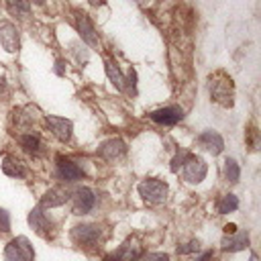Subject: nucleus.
Returning a JSON list of instances; mask_svg holds the SVG:
<instances>
[{
  "instance_id": "nucleus-1",
  "label": "nucleus",
  "mask_w": 261,
  "mask_h": 261,
  "mask_svg": "<svg viewBox=\"0 0 261 261\" xmlns=\"http://www.w3.org/2000/svg\"><path fill=\"white\" fill-rule=\"evenodd\" d=\"M210 96L220 106L230 108L234 102V84L230 75H226L224 71H216L214 75H210Z\"/></svg>"
},
{
  "instance_id": "nucleus-2",
  "label": "nucleus",
  "mask_w": 261,
  "mask_h": 261,
  "mask_svg": "<svg viewBox=\"0 0 261 261\" xmlns=\"http://www.w3.org/2000/svg\"><path fill=\"white\" fill-rule=\"evenodd\" d=\"M167 192H169L167 184L161 181V179H155V177L143 179V181L139 184V194H141V198L147 200V202H151V204H161V202H165Z\"/></svg>"
},
{
  "instance_id": "nucleus-3",
  "label": "nucleus",
  "mask_w": 261,
  "mask_h": 261,
  "mask_svg": "<svg viewBox=\"0 0 261 261\" xmlns=\"http://www.w3.org/2000/svg\"><path fill=\"white\" fill-rule=\"evenodd\" d=\"M181 165H184L181 167V177L188 184H200L206 177V173H208L206 161L202 157H198V155H188Z\"/></svg>"
},
{
  "instance_id": "nucleus-4",
  "label": "nucleus",
  "mask_w": 261,
  "mask_h": 261,
  "mask_svg": "<svg viewBox=\"0 0 261 261\" xmlns=\"http://www.w3.org/2000/svg\"><path fill=\"white\" fill-rule=\"evenodd\" d=\"M4 255H6V261H33V259H35L33 245L29 243L27 237H16V239H12V241L6 245Z\"/></svg>"
},
{
  "instance_id": "nucleus-5",
  "label": "nucleus",
  "mask_w": 261,
  "mask_h": 261,
  "mask_svg": "<svg viewBox=\"0 0 261 261\" xmlns=\"http://www.w3.org/2000/svg\"><path fill=\"white\" fill-rule=\"evenodd\" d=\"M100 234H102V230L98 224H75L71 228V241L75 245H86V247L94 245V243H98Z\"/></svg>"
},
{
  "instance_id": "nucleus-6",
  "label": "nucleus",
  "mask_w": 261,
  "mask_h": 261,
  "mask_svg": "<svg viewBox=\"0 0 261 261\" xmlns=\"http://www.w3.org/2000/svg\"><path fill=\"white\" fill-rule=\"evenodd\" d=\"M75 27H77V33L82 37L84 43H88L90 47H98V35H96V29L90 20V16L86 12H77L75 14Z\"/></svg>"
},
{
  "instance_id": "nucleus-7",
  "label": "nucleus",
  "mask_w": 261,
  "mask_h": 261,
  "mask_svg": "<svg viewBox=\"0 0 261 261\" xmlns=\"http://www.w3.org/2000/svg\"><path fill=\"white\" fill-rule=\"evenodd\" d=\"M57 175L63 181H77V179L84 177V171L71 159H67L63 155H57Z\"/></svg>"
},
{
  "instance_id": "nucleus-8",
  "label": "nucleus",
  "mask_w": 261,
  "mask_h": 261,
  "mask_svg": "<svg viewBox=\"0 0 261 261\" xmlns=\"http://www.w3.org/2000/svg\"><path fill=\"white\" fill-rule=\"evenodd\" d=\"M0 45L8 51V53H16L20 47V39H18V31L12 22L4 20L0 22Z\"/></svg>"
},
{
  "instance_id": "nucleus-9",
  "label": "nucleus",
  "mask_w": 261,
  "mask_h": 261,
  "mask_svg": "<svg viewBox=\"0 0 261 261\" xmlns=\"http://www.w3.org/2000/svg\"><path fill=\"white\" fill-rule=\"evenodd\" d=\"M94 202H96V198H94V192L90 188H86V186L77 188L73 192V214H86V212H90L94 208Z\"/></svg>"
},
{
  "instance_id": "nucleus-10",
  "label": "nucleus",
  "mask_w": 261,
  "mask_h": 261,
  "mask_svg": "<svg viewBox=\"0 0 261 261\" xmlns=\"http://www.w3.org/2000/svg\"><path fill=\"white\" fill-rule=\"evenodd\" d=\"M45 122H47L49 130H51L59 141L67 143V141L71 139V128H73V126H71V120L61 118V116H47Z\"/></svg>"
},
{
  "instance_id": "nucleus-11",
  "label": "nucleus",
  "mask_w": 261,
  "mask_h": 261,
  "mask_svg": "<svg viewBox=\"0 0 261 261\" xmlns=\"http://www.w3.org/2000/svg\"><path fill=\"white\" fill-rule=\"evenodd\" d=\"M151 120L159 122V124H175L184 118V110L179 106H165V108H157L151 114Z\"/></svg>"
},
{
  "instance_id": "nucleus-12",
  "label": "nucleus",
  "mask_w": 261,
  "mask_h": 261,
  "mask_svg": "<svg viewBox=\"0 0 261 261\" xmlns=\"http://www.w3.org/2000/svg\"><path fill=\"white\" fill-rule=\"evenodd\" d=\"M198 145H200V149H204V151H208L212 155H218L224 149V141L216 130H204L198 137Z\"/></svg>"
},
{
  "instance_id": "nucleus-13",
  "label": "nucleus",
  "mask_w": 261,
  "mask_h": 261,
  "mask_svg": "<svg viewBox=\"0 0 261 261\" xmlns=\"http://www.w3.org/2000/svg\"><path fill=\"white\" fill-rule=\"evenodd\" d=\"M98 153L106 161H114V159H118V157H122L126 153V145H124L122 139H108L98 147Z\"/></svg>"
},
{
  "instance_id": "nucleus-14",
  "label": "nucleus",
  "mask_w": 261,
  "mask_h": 261,
  "mask_svg": "<svg viewBox=\"0 0 261 261\" xmlns=\"http://www.w3.org/2000/svg\"><path fill=\"white\" fill-rule=\"evenodd\" d=\"M67 200H69V192L65 188H61V186H55V188L45 192V196L41 198V206L43 208H55V206L65 204Z\"/></svg>"
},
{
  "instance_id": "nucleus-15",
  "label": "nucleus",
  "mask_w": 261,
  "mask_h": 261,
  "mask_svg": "<svg viewBox=\"0 0 261 261\" xmlns=\"http://www.w3.org/2000/svg\"><path fill=\"white\" fill-rule=\"evenodd\" d=\"M220 245H222V251H228V253L243 251L249 247V232H230L220 241Z\"/></svg>"
},
{
  "instance_id": "nucleus-16",
  "label": "nucleus",
  "mask_w": 261,
  "mask_h": 261,
  "mask_svg": "<svg viewBox=\"0 0 261 261\" xmlns=\"http://www.w3.org/2000/svg\"><path fill=\"white\" fill-rule=\"evenodd\" d=\"M29 224H31L37 232H47V230L51 228V222H49V218L45 216V212H43L41 208H33V210H31V214H29Z\"/></svg>"
},
{
  "instance_id": "nucleus-17",
  "label": "nucleus",
  "mask_w": 261,
  "mask_h": 261,
  "mask_svg": "<svg viewBox=\"0 0 261 261\" xmlns=\"http://www.w3.org/2000/svg\"><path fill=\"white\" fill-rule=\"evenodd\" d=\"M2 171L6 173V175H10V177H24L27 175V169H24V165L16 159V157H4V161H2Z\"/></svg>"
},
{
  "instance_id": "nucleus-18",
  "label": "nucleus",
  "mask_w": 261,
  "mask_h": 261,
  "mask_svg": "<svg viewBox=\"0 0 261 261\" xmlns=\"http://www.w3.org/2000/svg\"><path fill=\"white\" fill-rule=\"evenodd\" d=\"M116 259H120V261H139L141 259V247L135 241H126L124 245H120Z\"/></svg>"
},
{
  "instance_id": "nucleus-19",
  "label": "nucleus",
  "mask_w": 261,
  "mask_h": 261,
  "mask_svg": "<svg viewBox=\"0 0 261 261\" xmlns=\"http://www.w3.org/2000/svg\"><path fill=\"white\" fill-rule=\"evenodd\" d=\"M106 73H108V80L112 82V86L116 88V90H124V75L120 73V69H118V65L114 63V61H110V59H106Z\"/></svg>"
},
{
  "instance_id": "nucleus-20",
  "label": "nucleus",
  "mask_w": 261,
  "mask_h": 261,
  "mask_svg": "<svg viewBox=\"0 0 261 261\" xmlns=\"http://www.w3.org/2000/svg\"><path fill=\"white\" fill-rule=\"evenodd\" d=\"M6 8H8L10 14L24 18L31 12V2L29 0H6Z\"/></svg>"
},
{
  "instance_id": "nucleus-21",
  "label": "nucleus",
  "mask_w": 261,
  "mask_h": 261,
  "mask_svg": "<svg viewBox=\"0 0 261 261\" xmlns=\"http://www.w3.org/2000/svg\"><path fill=\"white\" fill-rule=\"evenodd\" d=\"M239 208V198L234 194H224L222 200L218 202V212L220 214H228V212H234Z\"/></svg>"
},
{
  "instance_id": "nucleus-22",
  "label": "nucleus",
  "mask_w": 261,
  "mask_h": 261,
  "mask_svg": "<svg viewBox=\"0 0 261 261\" xmlns=\"http://www.w3.org/2000/svg\"><path fill=\"white\" fill-rule=\"evenodd\" d=\"M224 177H226V181H230V184H237L239 177H241L239 163H237L234 159H230V157L224 161Z\"/></svg>"
},
{
  "instance_id": "nucleus-23",
  "label": "nucleus",
  "mask_w": 261,
  "mask_h": 261,
  "mask_svg": "<svg viewBox=\"0 0 261 261\" xmlns=\"http://www.w3.org/2000/svg\"><path fill=\"white\" fill-rule=\"evenodd\" d=\"M18 141H20V147L29 153H39V149H41V141L37 135H22Z\"/></svg>"
},
{
  "instance_id": "nucleus-24",
  "label": "nucleus",
  "mask_w": 261,
  "mask_h": 261,
  "mask_svg": "<svg viewBox=\"0 0 261 261\" xmlns=\"http://www.w3.org/2000/svg\"><path fill=\"white\" fill-rule=\"evenodd\" d=\"M0 230L2 232L10 230V216H8V212L4 208H0Z\"/></svg>"
},
{
  "instance_id": "nucleus-25",
  "label": "nucleus",
  "mask_w": 261,
  "mask_h": 261,
  "mask_svg": "<svg viewBox=\"0 0 261 261\" xmlns=\"http://www.w3.org/2000/svg\"><path fill=\"white\" fill-rule=\"evenodd\" d=\"M141 261H169V255L165 253H147L141 257Z\"/></svg>"
},
{
  "instance_id": "nucleus-26",
  "label": "nucleus",
  "mask_w": 261,
  "mask_h": 261,
  "mask_svg": "<svg viewBox=\"0 0 261 261\" xmlns=\"http://www.w3.org/2000/svg\"><path fill=\"white\" fill-rule=\"evenodd\" d=\"M190 153H186V151H181V153H177L175 157H173V161H171V171H177L179 169V165L186 161V157H188Z\"/></svg>"
},
{
  "instance_id": "nucleus-27",
  "label": "nucleus",
  "mask_w": 261,
  "mask_h": 261,
  "mask_svg": "<svg viewBox=\"0 0 261 261\" xmlns=\"http://www.w3.org/2000/svg\"><path fill=\"white\" fill-rule=\"evenodd\" d=\"M192 251H200V241H190L186 247H177V253H192Z\"/></svg>"
},
{
  "instance_id": "nucleus-28",
  "label": "nucleus",
  "mask_w": 261,
  "mask_h": 261,
  "mask_svg": "<svg viewBox=\"0 0 261 261\" xmlns=\"http://www.w3.org/2000/svg\"><path fill=\"white\" fill-rule=\"evenodd\" d=\"M55 65H57V67H55V73H57V75H63V61H57Z\"/></svg>"
},
{
  "instance_id": "nucleus-29",
  "label": "nucleus",
  "mask_w": 261,
  "mask_h": 261,
  "mask_svg": "<svg viewBox=\"0 0 261 261\" xmlns=\"http://www.w3.org/2000/svg\"><path fill=\"white\" fill-rule=\"evenodd\" d=\"M224 232H226V234L237 232V224H226V226H224Z\"/></svg>"
},
{
  "instance_id": "nucleus-30",
  "label": "nucleus",
  "mask_w": 261,
  "mask_h": 261,
  "mask_svg": "<svg viewBox=\"0 0 261 261\" xmlns=\"http://www.w3.org/2000/svg\"><path fill=\"white\" fill-rule=\"evenodd\" d=\"M210 257H212V253H210V251H208V253H204V255H202V257H198V259H196V261H208V259H210Z\"/></svg>"
},
{
  "instance_id": "nucleus-31",
  "label": "nucleus",
  "mask_w": 261,
  "mask_h": 261,
  "mask_svg": "<svg viewBox=\"0 0 261 261\" xmlns=\"http://www.w3.org/2000/svg\"><path fill=\"white\" fill-rule=\"evenodd\" d=\"M135 2H139V4H143V6H147V4H151L153 0H135Z\"/></svg>"
},
{
  "instance_id": "nucleus-32",
  "label": "nucleus",
  "mask_w": 261,
  "mask_h": 261,
  "mask_svg": "<svg viewBox=\"0 0 261 261\" xmlns=\"http://www.w3.org/2000/svg\"><path fill=\"white\" fill-rule=\"evenodd\" d=\"M92 6H98V4H102V0H88Z\"/></svg>"
},
{
  "instance_id": "nucleus-33",
  "label": "nucleus",
  "mask_w": 261,
  "mask_h": 261,
  "mask_svg": "<svg viewBox=\"0 0 261 261\" xmlns=\"http://www.w3.org/2000/svg\"><path fill=\"white\" fill-rule=\"evenodd\" d=\"M104 261H120V259H116V257H106Z\"/></svg>"
},
{
  "instance_id": "nucleus-34",
  "label": "nucleus",
  "mask_w": 261,
  "mask_h": 261,
  "mask_svg": "<svg viewBox=\"0 0 261 261\" xmlns=\"http://www.w3.org/2000/svg\"><path fill=\"white\" fill-rule=\"evenodd\" d=\"M29 2H35V4H43L45 0H29Z\"/></svg>"
},
{
  "instance_id": "nucleus-35",
  "label": "nucleus",
  "mask_w": 261,
  "mask_h": 261,
  "mask_svg": "<svg viewBox=\"0 0 261 261\" xmlns=\"http://www.w3.org/2000/svg\"><path fill=\"white\" fill-rule=\"evenodd\" d=\"M251 261H257V255H251Z\"/></svg>"
}]
</instances>
